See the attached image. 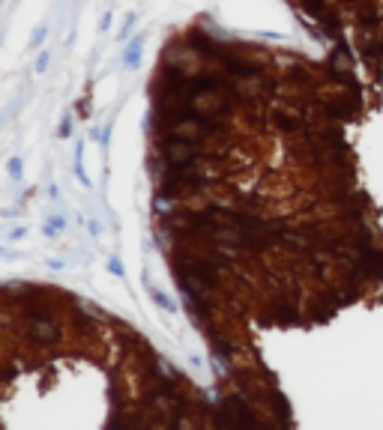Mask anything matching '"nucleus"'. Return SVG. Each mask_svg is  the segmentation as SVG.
<instances>
[{
  "label": "nucleus",
  "mask_w": 383,
  "mask_h": 430,
  "mask_svg": "<svg viewBox=\"0 0 383 430\" xmlns=\"http://www.w3.org/2000/svg\"><path fill=\"white\" fill-rule=\"evenodd\" d=\"M141 48H144V36H135L132 42L126 45V51H123L120 63H123L126 69H135V66H138V60H141Z\"/></svg>",
  "instance_id": "nucleus-1"
},
{
  "label": "nucleus",
  "mask_w": 383,
  "mask_h": 430,
  "mask_svg": "<svg viewBox=\"0 0 383 430\" xmlns=\"http://www.w3.org/2000/svg\"><path fill=\"white\" fill-rule=\"evenodd\" d=\"M144 284H147V290H150V299L156 302L162 311H168V314H177V305H174V302H171V299H168V296H165L159 287H156V284L150 281V275H144Z\"/></svg>",
  "instance_id": "nucleus-2"
},
{
  "label": "nucleus",
  "mask_w": 383,
  "mask_h": 430,
  "mask_svg": "<svg viewBox=\"0 0 383 430\" xmlns=\"http://www.w3.org/2000/svg\"><path fill=\"white\" fill-rule=\"evenodd\" d=\"M276 126H279L282 132H299V129H302V120H299V116H293V114L279 111V114H276Z\"/></svg>",
  "instance_id": "nucleus-3"
},
{
  "label": "nucleus",
  "mask_w": 383,
  "mask_h": 430,
  "mask_svg": "<svg viewBox=\"0 0 383 430\" xmlns=\"http://www.w3.org/2000/svg\"><path fill=\"white\" fill-rule=\"evenodd\" d=\"M63 227H66V218H63V215H51V218L45 221V236H48V239H54Z\"/></svg>",
  "instance_id": "nucleus-4"
},
{
  "label": "nucleus",
  "mask_w": 383,
  "mask_h": 430,
  "mask_svg": "<svg viewBox=\"0 0 383 430\" xmlns=\"http://www.w3.org/2000/svg\"><path fill=\"white\" fill-rule=\"evenodd\" d=\"M81 155H84V149H81V143L75 146V176L81 179V185H87L90 188V179H87V173H84V162H81Z\"/></svg>",
  "instance_id": "nucleus-5"
},
{
  "label": "nucleus",
  "mask_w": 383,
  "mask_h": 430,
  "mask_svg": "<svg viewBox=\"0 0 383 430\" xmlns=\"http://www.w3.org/2000/svg\"><path fill=\"white\" fill-rule=\"evenodd\" d=\"M302 6L309 9L312 15H323V9H326V3H323V0H302Z\"/></svg>",
  "instance_id": "nucleus-6"
},
{
  "label": "nucleus",
  "mask_w": 383,
  "mask_h": 430,
  "mask_svg": "<svg viewBox=\"0 0 383 430\" xmlns=\"http://www.w3.org/2000/svg\"><path fill=\"white\" fill-rule=\"evenodd\" d=\"M9 176L12 179H21V159H18V155H12V159H9Z\"/></svg>",
  "instance_id": "nucleus-7"
},
{
  "label": "nucleus",
  "mask_w": 383,
  "mask_h": 430,
  "mask_svg": "<svg viewBox=\"0 0 383 430\" xmlns=\"http://www.w3.org/2000/svg\"><path fill=\"white\" fill-rule=\"evenodd\" d=\"M45 30H48V24H39V27H36V33H33V39H30V45H33V48L45 39Z\"/></svg>",
  "instance_id": "nucleus-8"
},
{
  "label": "nucleus",
  "mask_w": 383,
  "mask_h": 430,
  "mask_svg": "<svg viewBox=\"0 0 383 430\" xmlns=\"http://www.w3.org/2000/svg\"><path fill=\"white\" fill-rule=\"evenodd\" d=\"M48 63H51V54H48V51H42V54H39V60H36V72L42 75V72L48 69Z\"/></svg>",
  "instance_id": "nucleus-9"
},
{
  "label": "nucleus",
  "mask_w": 383,
  "mask_h": 430,
  "mask_svg": "<svg viewBox=\"0 0 383 430\" xmlns=\"http://www.w3.org/2000/svg\"><path fill=\"white\" fill-rule=\"evenodd\" d=\"M108 269L114 272V275H120V278H123V263H120L117 257H111V260H108Z\"/></svg>",
  "instance_id": "nucleus-10"
},
{
  "label": "nucleus",
  "mask_w": 383,
  "mask_h": 430,
  "mask_svg": "<svg viewBox=\"0 0 383 430\" xmlns=\"http://www.w3.org/2000/svg\"><path fill=\"white\" fill-rule=\"evenodd\" d=\"M132 24H135V15H129V18H126V27L120 30V42H123V39H129V33H132Z\"/></svg>",
  "instance_id": "nucleus-11"
},
{
  "label": "nucleus",
  "mask_w": 383,
  "mask_h": 430,
  "mask_svg": "<svg viewBox=\"0 0 383 430\" xmlns=\"http://www.w3.org/2000/svg\"><path fill=\"white\" fill-rule=\"evenodd\" d=\"M21 236H27V227H15V230L9 233V242H15V239H21Z\"/></svg>",
  "instance_id": "nucleus-12"
},
{
  "label": "nucleus",
  "mask_w": 383,
  "mask_h": 430,
  "mask_svg": "<svg viewBox=\"0 0 383 430\" xmlns=\"http://www.w3.org/2000/svg\"><path fill=\"white\" fill-rule=\"evenodd\" d=\"M69 123H72V116H63V126H60V138L69 135Z\"/></svg>",
  "instance_id": "nucleus-13"
}]
</instances>
